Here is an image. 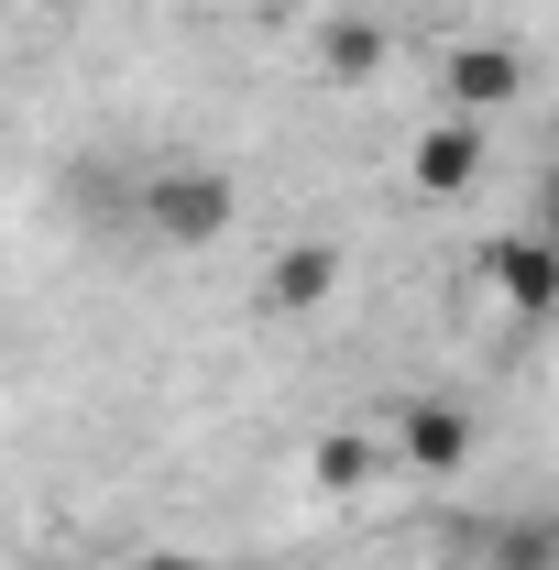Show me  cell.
Here are the masks:
<instances>
[{
    "mask_svg": "<svg viewBox=\"0 0 559 570\" xmlns=\"http://www.w3.org/2000/svg\"><path fill=\"white\" fill-rule=\"evenodd\" d=\"M231 219H242V198H231L219 165H165V176H143V230L176 242V253H209Z\"/></svg>",
    "mask_w": 559,
    "mask_h": 570,
    "instance_id": "6da1fadb",
    "label": "cell"
},
{
    "mask_svg": "<svg viewBox=\"0 0 559 570\" xmlns=\"http://www.w3.org/2000/svg\"><path fill=\"white\" fill-rule=\"evenodd\" d=\"M527 45H450L439 56V110H461V121H493V110H527Z\"/></svg>",
    "mask_w": 559,
    "mask_h": 570,
    "instance_id": "7a4b0ae2",
    "label": "cell"
},
{
    "mask_svg": "<svg viewBox=\"0 0 559 570\" xmlns=\"http://www.w3.org/2000/svg\"><path fill=\"white\" fill-rule=\"evenodd\" d=\"M472 450H483V417H472V406H450V395H418V406L395 417V472L450 483V472H472Z\"/></svg>",
    "mask_w": 559,
    "mask_h": 570,
    "instance_id": "3957f363",
    "label": "cell"
},
{
    "mask_svg": "<svg viewBox=\"0 0 559 570\" xmlns=\"http://www.w3.org/2000/svg\"><path fill=\"white\" fill-rule=\"evenodd\" d=\"M406 176H418L428 198H472L483 187V121H461V110H439L418 142H406Z\"/></svg>",
    "mask_w": 559,
    "mask_h": 570,
    "instance_id": "277c9868",
    "label": "cell"
},
{
    "mask_svg": "<svg viewBox=\"0 0 559 570\" xmlns=\"http://www.w3.org/2000/svg\"><path fill=\"white\" fill-rule=\"evenodd\" d=\"M341 242H285L275 264H264V307H275V318H318V307H330V296H341Z\"/></svg>",
    "mask_w": 559,
    "mask_h": 570,
    "instance_id": "5b68a950",
    "label": "cell"
},
{
    "mask_svg": "<svg viewBox=\"0 0 559 570\" xmlns=\"http://www.w3.org/2000/svg\"><path fill=\"white\" fill-rule=\"evenodd\" d=\"M483 275H493V296H504L516 318H549V307H559V242H549V230H516V242L483 253Z\"/></svg>",
    "mask_w": 559,
    "mask_h": 570,
    "instance_id": "8992f818",
    "label": "cell"
},
{
    "mask_svg": "<svg viewBox=\"0 0 559 570\" xmlns=\"http://www.w3.org/2000/svg\"><path fill=\"white\" fill-rule=\"evenodd\" d=\"M307 472H318V494H362V483L384 472V439H373V428H330V439L307 450Z\"/></svg>",
    "mask_w": 559,
    "mask_h": 570,
    "instance_id": "52a82bcc",
    "label": "cell"
},
{
    "mask_svg": "<svg viewBox=\"0 0 559 570\" xmlns=\"http://www.w3.org/2000/svg\"><path fill=\"white\" fill-rule=\"evenodd\" d=\"M318 56H330V77H373V67H384V33H373V22H330Z\"/></svg>",
    "mask_w": 559,
    "mask_h": 570,
    "instance_id": "ba28073f",
    "label": "cell"
},
{
    "mask_svg": "<svg viewBox=\"0 0 559 570\" xmlns=\"http://www.w3.org/2000/svg\"><path fill=\"white\" fill-rule=\"evenodd\" d=\"M538 230H549V242H559V165H549V176H538Z\"/></svg>",
    "mask_w": 559,
    "mask_h": 570,
    "instance_id": "9c48e42d",
    "label": "cell"
},
{
    "mask_svg": "<svg viewBox=\"0 0 559 570\" xmlns=\"http://www.w3.org/2000/svg\"><path fill=\"white\" fill-rule=\"evenodd\" d=\"M121 570H209V560H121Z\"/></svg>",
    "mask_w": 559,
    "mask_h": 570,
    "instance_id": "30bf717a",
    "label": "cell"
}]
</instances>
